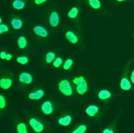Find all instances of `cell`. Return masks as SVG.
Returning <instances> with one entry per match:
<instances>
[{"label": "cell", "instance_id": "cell-1", "mask_svg": "<svg viewBox=\"0 0 134 133\" xmlns=\"http://www.w3.org/2000/svg\"><path fill=\"white\" fill-rule=\"evenodd\" d=\"M133 60L134 58L133 57L131 60L127 61L119 79L118 87L122 92H131L134 89L130 80V71H131V64L133 63Z\"/></svg>", "mask_w": 134, "mask_h": 133}, {"label": "cell", "instance_id": "cell-2", "mask_svg": "<svg viewBox=\"0 0 134 133\" xmlns=\"http://www.w3.org/2000/svg\"><path fill=\"white\" fill-rule=\"evenodd\" d=\"M71 81L73 84L75 95L78 97L85 96L90 89V84L87 77L82 74H77L71 77Z\"/></svg>", "mask_w": 134, "mask_h": 133}, {"label": "cell", "instance_id": "cell-3", "mask_svg": "<svg viewBox=\"0 0 134 133\" xmlns=\"http://www.w3.org/2000/svg\"><path fill=\"white\" fill-rule=\"evenodd\" d=\"M57 89L59 93L65 97H71L75 95V90L71 79L66 77L61 78L57 83Z\"/></svg>", "mask_w": 134, "mask_h": 133}, {"label": "cell", "instance_id": "cell-4", "mask_svg": "<svg viewBox=\"0 0 134 133\" xmlns=\"http://www.w3.org/2000/svg\"><path fill=\"white\" fill-rule=\"evenodd\" d=\"M64 39L66 42L74 47H80L82 44V39L80 33L74 28H66L64 32Z\"/></svg>", "mask_w": 134, "mask_h": 133}, {"label": "cell", "instance_id": "cell-5", "mask_svg": "<svg viewBox=\"0 0 134 133\" xmlns=\"http://www.w3.org/2000/svg\"><path fill=\"white\" fill-rule=\"evenodd\" d=\"M84 114L92 120H100L104 114V109L98 104H89L84 108Z\"/></svg>", "mask_w": 134, "mask_h": 133}, {"label": "cell", "instance_id": "cell-6", "mask_svg": "<svg viewBox=\"0 0 134 133\" xmlns=\"http://www.w3.org/2000/svg\"><path fill=\"white\" fill-rule=\"evenodd\" d=\"M28 124L35 133H44L47 130V124L40 118L35 116L28 117Z\"/></svg>", "mask_w": 134, "mask_h": 133}, {"label": "cell", "instance_id": "cell-7", "mask_svg": "<svg viewBox=\"0 0 134 133\" xmlns=\"http://www.w3.org/2000/svg\"><path fill=\"white\" fill-rule=\"evenodd\" d=\"M31 33L33 34L34 38L41 42L49 39L50 36V33L48 28L41 24L34 25L31 27Z\"/></svg>", "mask_w": 134, "mask_h": 133}, {"label": "cell", "instance_id": "cell-8", "mask_svg": "<svg viewBox=\"0 0 134 133\" xmlns=\"http://www.w3.org/2000/svg\"><path fill=\"white\" fill-rule=\"evenodd\" d=\"M96 96L98 101L104 104L110 103L114 97V94L111 90L107 88H100L96 91Z\"/></svg>", "mask_w": 134, "mask_h": 133}, {"label": "cell", "instance_id": "cell-9", "mask_svg": "<svg viewBox=\"0 0 134 133\" xmlns=\"http://www.w3.org/2000/svg\"><path fill=\"white\" fill-rule=\"evenodd\" d=\"M14 84V74L11 71L2 74L0 77V88L4 91L10 90Z\"/></svg>", "mask_w": 134, "mask_h": 133}, {"label": "cell", "instance_id": "cell-10", "mask_svg": "<svg viewBox=\"0 0 134 133\" xmlns=\"http://www.w3.org/2000/svg\"><path fill=\"white\" fill-rule=\"evenodd\" d=\"M34 83V76L29 71H21L18 77V84L21 88H27Z\"/></svg>", "mask_w": 134, "mask_h": 133}, {"label": "cell", "instance_id": "cell-11", "mask_svg": "<svg viewBox=\"0 0 134 133\" xmlns=\"http://www.w3.org/2000/svg\"><path fill=\"white\" fill-rule=\"evenodd\" d=\"M41 113L43 114L44 116L50 117L55 113L56 110V104L55 102L52 99H46L44 100L40 105Z\"/></svg>", "mask_w": 134, "mask_h": 133}, {"label": "cell", "instance_id": "cell-12", "mask_svg": "<svg viewBox=\"0 0 134 133\" xmlns=\"http://www.w3.org/2000/svg\"><path fill=\"white\" fill-rule=\"evenodd\" d=\"M47 24L51 30L55 31L59 28L60 25V13L57 10H53L47 15Z\"/></svg>", "mask_w": 134, "mask_h": 133}, {"label": "cell", "instance_id": "cell-13", "mask_svg": "<svg viewBox=\"0 0 134 133\" xmlns=\"http://www.w3.org/2000/svg\"><path fill=\"white\" fill-rule=\"evenodd\" d=\"M74 122V115L71 112L65 111L61 113L57 119V124L62 128H66L69 126Z\"/></svg>", "mask_w": 134, "mask_h": 133}, {"label": "cell", "instance_id": "cell-14", "mask_svg": "<svg viewBox=\"0 0 134 133\" xmlns=\"http://www.w3.org/2000/svg\"><path fill=\"white\" fill-rule=\"evenodd\" d=\"M46 92L43 88L37 87L31 90L30 92H29L26 95V98L28 100L30 101H37L40 100L45 96Z\"/></svg>", "mask_w": 134, "mask_h": 133}, {"label": "cell", "instance_id": "cell-15", "mask_svg": "<svg viewBox=\"0 0 134 133\" xmlns=\"http://www.w3.org/2000/svg\"><path fill=\"white\" fill-rule=\"evenodd\" d=\"M16 44L18 48L23 52H26L29 49V42L27 37L24 35H19L16 40Z\"/></svg>", "mask_w": 134, "mask_h": 133}, {"label": "cell", "instance_id": "cell-16", "mask_svg": "<svg viewBox=\"0 0 134 133\" xmlns=\"http://www.w3.org/2000/svg\"><path fill=\"white\" fill-rule=\"evenodd\" d=\"M80 15V10L77 6L71 7L69 11L67 12L66 14L68 19L70 20L71 21H74V22H77L79 20Z\"/></svg>", "mask_w": 134, "mask_h": 133}, {"label": "cell", "instance_id": "cell-17", "mask_svg": "<svg viewBox=\"0 0 134 133\" xmlns=\"http://www.w3.org/2000/svg\"><path fill=\"white\" fill-rule=\"evenodd\" d=\"M10 24L13 30L20 31L24 28V21L20 17H13L10 20Z\"/></svg>", "mask_w": 134, "mask_h": 133}, {"label": "cell", "instance_id": "cell-18", "mask_svg": "<svg viewBox=\"0 0 134 133\" xmlns=\"http://www.w3.org/2000/svg\"><path fill=\"white\" fill-rule=\"evenodd\" d=\"M121 112V111H120ZM120 112L118 113L116 119H114V121H112L110 124H109L106 127L102 129L100 132L101 133H116L117 132V123L119 119V117L120 116Z\"/></svg>", "mask_w": 134, "mask_h": 133}, {"label": "cell", "instance_id": "cell-19", "mask_svg": "<svg viewBox=\"0 0 134 133\" xmlns=\"http://www.w3.org/2000/svg\"><path fill=\"white\" fill-rule=\"evenodd\" d=\"M57 56V53L55 50H49L46 52L43 57V62L44 65L48 66V65L52 64Z\"/></svg>", "mask_w": 134, "mask_h": 133}, {"label": "cell", "instance_id": "cell-20", "mask_svg": "<svg viewBox=\"0 0 134 133\" xmlns=\"http://www.w3.org/2000/svg\"><path fill=\"white\" fill-rule=\"evenodd\" d=\"M29 124L23 120H18L15 124V130L18 133H29Z\"/></svg>", "mask_w": 134, "mask_h": 133}, {"label": "cell", "instance_id": "cell-21", "mask_svg": "<svg viewBox=\"0 0 134 133\" xmlns=\"http://www.w3.org/2000/svg\"><path fill=\"white\" fill-rule=\"evenodd\" d=\"M89 130V126L85 122H80L77 124L72 130H71V133H87Z\"/></svg>", "mask_w": 134, "mask_h": 133}, {"label": "cell", "instance_id": "cell-22", "mask_svg": "<svg viewBox=\"0 0 134 133\" xmlns=\"http://www.w3.org/2000/svg\"><path fill=\"white\" fill-rule=\"evenodd\" d=\"M75 65V61L72 57H67L66 60H64V64L62 66V70L64 71L71 70L74 68Z\"/></svg>", "mask_w": 134, "mask_h": 133}, {"label": "cell", "instance_id": "cell-23", "mask_svg": "<svg viewBox=\"0 0 134 133\" xmlns=\"http://www.w3.org/2000/svg\"><path fill=\"white\" fill-rule=\"evenodd\" d=\"M87 4L94 11H99L102 9L100 0H87Z\"/></svg>", "mask_w": 134, "mask_h": 133}, {"label": "cell", "instance_id": "cell-24", "mask_svg": "<svg viewBox=\"0 0 134 133\" xmlns=\"http://www.w3.org/2000/svg\"><path fill=\"white\" fill-rule=\"evenodd\" d=\"M15 62L20 66H26L30 63V57L27 55H20L15 57Z\"/></svg>", "mask_w": 134, "mask_h": 133}, {"label": "cell", "instance_id": "cell-25", "mask_svg": "<svg viewBox=\"0 0 134 133\" xmlns=\"http://www.w3.org/2000/svg\"><path fill=\"white\" fill-rule=\"evenodd\" d=\"M26 5V2L25 0H14L12 3V6L15 10H24Z\"/></svg>", "mask_w": 134, "mask_h": 133}, {"label": "cell", "instance_id": "cell-26", "mask_svg": "<svg viewBox=\"0 0 134 133\" xmlns=\"http://www.w3.org/2000/svg\"><path fill=\"white\" fill-rule=\"evenodd\" d=\"M13 30V29L11 28V26H9L7 24L3 23V21L0 23V34L1 35H5V34L11 33Z\"/></svg>", "mask_w": 134, "mask_h": 133}, {"label": "cell", "instance_id": "cell-27", "mask_svg": "<svg viewBox=\"0 0 134 133\" xmlns=\"http://www.w3.org/2000/svg\"><path fill=\"white\" fill-rule=\"evenodd\" d=\"M0 57H1L2 60H5V61H7V62H10V60H13V58L14 57V55L10 53V52L7 51V50H2L1 51Z\"/></svg>", "mask_w": 134, "mask_h": 133}, {"label": "cell", "instance_id": "cell-28", "mask_svg": "<svg viewBox=\"0 0 134 133\" xmlns=\"http://www.w3.org/2000/svg\"><path fill=\"white\" fill-rule=\"evenodd\" d=\"M7 99L4 95L1 94L0 95V111L2 114L4 113V111L7 109Z\"/></svg>", "mask_w": 134, "mask_h": 133}, {"label": "cell", "instance_id": "cell-29", "mask_svg": "<svg viewBox=\"0 0 134 133\" xmlns=\"http://www.w3.org/2000/svg\"><path fill=\"white\" fill-rule=\"evenodd\" d=\"M64 60L63 59V57L61 56H57L55 57V59L54 60V61L52 63L53 68L55 69H59L60 68H62V66L64 64Z\"/></svg>", "mask_w": 134, "mask_h": 133}, {"label": "cell", "instance_id": "cell-30", "mask_svg": "<svg viewBox=\"0 0 134 133\" xmlns=\"http://www.w3.org/2000/svg\"><path fill=\"white\" fill-rule=\"evenodd\" d=\"M130 80L132 85L134 87V67L130 71Z\"/></svg>", "mask_w": 134, "mask_h": 133}, {"label": "cell", "instance_id": "cell-31", "mask_svg": "<svg viewBox=\"0 0 134 133\" xmlns=\"http://www.w3.org/2000/svg\"><path fill=\"white\" fill-rule=\"evenodd\" d=\"M47 0H34V3L35 5L37 6H40V5H42L45 2H47Z\"/></svg>", "mask_w": 134, "mask_h": 133}, {"label": "cell", "instance_id": "cell-32", "mask_svg": "<svg viewBox=\"0 0 134 133\" xmlns=\"http://www.w3.org/2000/svg\"><path fill=\"white\" fill-rule=\"evenodd\" d=\"M128 0H116L117 2H119V3H122V2H127Z\"/></svg>", "mask_w": 134, "mask_h": 133}, {"label": "cell", "instance_id": "cell-33", "mask_svg": "<svg viewBox=\"0 0 134 133\" xmlns=\"http://www.w3.org/2000/svg\"><path fill=\"white\" fill-rule=\"evenodd\" d=\"M132 36H133V37L134 38V28H133V33H132Z\"/></svg>", "mask_w": 134, "mask_h": 133}]
</instances>
